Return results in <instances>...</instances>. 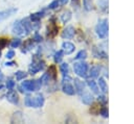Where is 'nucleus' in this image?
I'll list each match as a JSON object with an SVG mask.
<instances>
[{
  "mask_svg": "<svg viewBox=\"0 0 134 124\" xmlns=\"http://www.w3.org/2000/svg\"><path fill=\"white\" fill-rule=\"evenodd\" d=\"M21 89H24V91H35L37 89L36 81H32V80L23 81L21 84Z\"/></svg>",
  "mask_w": 134,
  "mask_h": 124,
  "instance_id": "5",
  "label": "nucleus"
},
{
  "mask_svg": "<svg viewBox=\"0 0 134 124\" xmlns=\"http://www.w3.org/2000/svg\"><path fill=\"white\" fill-rule=\"evenodd\" d=\"M14 56H15V51L14 50H8L6 52V58L7 59H12Z\"/></svg>",
  "mask_w": 134,
  "mask_h": 124,
  "instance_id": "16",
  "label": "nucleus"
},
{
  "mask_svg": "<svg viewBox=\"0 0 134 124\" xmlns=\"http://www.w3.org/2000/svg\"><path fill=\"white\" fill-rule=\"evenodd\" d=\"M63 47L65 48V50H66V53H70V52H72L73 51V45L72 44H70V43H64L63 44Z\"/></svg>",
  "mask_w": 134,
  "mask_h": 124,
  "instance_id": "12",
  "label": "nucleus"
},
{
  "mask_svg": "<svg viewBox=\"0 0 134 124\" xmlns=\"http://www.w3.org/2000/svg\"><path fill=\"white\" fill-rule=\"evenodd\" d=\"M6 99H7V101H9L13 104H18L19 103V96L13 89L9 90L6 93Z\"/></svg>",
  "mask_w": 134,
  "mask_h": 124,
  "instance_id": "4",
  "label": "nucleus"
},
{
  "mask_svg": "<svg viewBox=\"0 0 134 124\" xmlns=\"http://www.w3.org/2000/svg\"><path fill=\"white\" fill-rule=\"evenodd\" d=\"M10 47L12 48H18L20 45H21V40L20 39H18V38H15V39H13L12 41H10Z\"/></svg>",
  "mask_w": 134,
  "mask_h": 124,
  "instance_id": "8",
  "label": "nucleus"
},
{
  "mask_svg": "<svg viewBox=\"0 0 134 124\" xmlns=\"http://www.w3.org/2000/svg\"><path fill=\"white\" fill-rule=\"evenodd\" d=\"M12 31H13V33L18 34V35H24V34H26L25 29H24V27H23L21 21H16V22L14 23L13 28H12Z\"/></svg>",
  "mask_w": 134,
  "mask_h": 124,
  "instance_id": "2",
  "label": "nucleus"
},
{
  "mask_svg": "<svg viewBox=\"0 0 134 124\" xmlns=\"http://www.w3.org/2000/svg\"><path fill=\"white\" fill-rule=\"evenodd\" d=\"M21 23H22V25H23V27L25 29V32L28 33L30 31V23L28 22V20L27 19H24V20L21 21Z\"/></svg>",
  "mask_w": 134,
  "mask_h": 124,
  "instance_id": "10",
  "label": "nucleus"
},
{
  "mask_svg": "<svg viewBox=\"0 0 134 124\" xmlns=\"http://www.w3.org/2000/svg\"><path fill=\"white\" fill-rule=\"evenodd\" d=\"M15 65H16L15 61H6V63H5V66H6V67H13V66H15Z\"/></svg>",
  "mask_w": 134,
  "mask_h": 124,
  "instance_id": "19",
  "label": "nucleus"
},
{
  "mask_svg": "<svg viewBox=\"0 0 134 124\" xmlns=\"http://www.w3.org/2000/svg\"><path fill=\"white\" fill-rule=\"evenodd\" d=\"M34 39H35L36 41H40V40H41V38L39 36V34H38V33H36V34H35V38H34Z\"/></svg>",
  "mask_w": 134,
  "mask_h": 124,
  "instance_id": "22",
  "label": "nucleus"
},
{
  "mask_svg": "<svg viewBox=\"0 0 134 124\" xmlns=\"http://www.w3.org/2000/svg\"><path fill=\"white\" fill-rule=\"evenodd\" d=\"M62 58V52L61 51H59L57 54H55V57H54V59H55V61H60V59Z\"/></svg>",
  "mask_w": 134,
  "mask_h": 124,
  "instance_id": "17",
  "label": "nucleus"
},
{
  "mask_svg": "<svg viewBox=\"0 0 134 124\" xmlns=\"http://www.w3.org/2000/svg\"><path fill=\"white\" fill-rule=\"evenodd\" d=\"M72 34H73V28H72V27L66 28V29L64 30V32H63V36H64V38H71Z\"/></svg>",
  "mask_w": 134,
  "mask_h": 124,
  "instance_id": "11",
  "label": "nucleus"
},
{
  "mask_svg": "<svg viewBox=\"0 0 134 124\" xmlns=\"http://www.w3.org/2000/svg\"><path fill=\"white\" fill-rule=\"evenodd\" d=\"M61 70H62L64 73H65V72H67V66H66V64H63V65H62Z\"/></svg>",
  "mask_w": 134,
  "mask_h": 124,
  "instance_id": "21",
  "label": "nucleus"
},
{
  "mask_svg": "<svg viewBox=\"0 0 134 124\" xmlns=\"http://www.w3.org/2000/svg\"><path fill=\"white\" fill-rule=\"evenodd\" d=\"M23 122V115L22 111L17 110L13 114L12 118H10V123H22Z\"/></svg>",
  "mask_w": 134,
  "mask_h": 124,
  "instance_id": "6",
  "label": "nucleus"
},
{
  "mask_svg": "<svg viewBox=\"0 0 134 124\" xmlns=\"http://www.w3.org/2000/svg\"><path fill=\"white\" fill-rule=\"evenodd\" d=\"M3 78H4V76H3V74L1 73V70H0V81H2V80H3Z\"/></svg>",
  "mask_w": 134,
  "mask_h": 124,
  "instance_id": "23",
  "label": "nucleus"
},
{
  "mask_svg": "<svg viewBox=\"0 0 134 124\" xmlns=\"http://www.w3.org/2000/svg\"><path fill=\"white\" fill-rule=\"evenodd\" d=\"M74 70L77 74L80 75H83L85 73V70H86V66L85 65H82V64H75L74 66Z\"/></svg>",
  "mask_w": 134,
  "mask_h": 124,
  "instance_id": "7",
  "label": "nucleus"
},
{
  "mask_svg": "<svg viewBox=\"0 0 134 124\" xmlns=\"http://www.w3.org/2000/svg\"><path fill=\"white\" fill-rule=\"evenodd\" d=\"M44 102V99L41 95H39L38 97L31 98V97H26L24 100V103L26 106H34V107H40Z\"/></svg>",
  "mask_w": 134,
  "mask_h": 124,
  "instance_id": "1",
  "label": "nucleus"
},
{
  "mask_svg": "<svg viewBox=\"0 0 134 124\" xmlns=\"http://www.w3.org/2000/svg\"><path fill=\"white\" fill-rule=\"evenodd\" d=\"M8 44V41L6 38H0V51L6 47V45Z\"/></svg>",
  "mask_w": 134,
  "mask_h": 124,
  "instance_id": "13",
  "label": "nucleus"
},
{
  "mask_svg": "<svg viewBox=\"0 0 134 124\" xmlns=\"http://www.w3.org/2000/svg\"><path fill=\"white\" fill-rule=\"evenodd\" d=\"M0 56H1V52H0Z\"/></svg>",
  "mask_w": 134,
  "mask_h": 124,
  "instance_id": "26",
  "label": "nucleus"
},
{
  "mask_svg": "<svg viewBox=\"0 0 134 124\" xmlns=\"http://www.w3.org/2000/svg\"><path fill=\"white\" fill-rule=\"evenodd\" d=\"M68 0H63V3H65V2H67Z\"/></svg>",
  "mask_w": 134,
  "mask_h": 124,
  "instance_id": "24",
  "label": "nucleus"
},
{
  "mask_svg": "<svg viewBox=\"0 0 134 124\" xmlns=\"http://www.w3.org/2000/svg\"><path fill=\"white\" fill-rule=\"evenodd\" d=\"M26 72H24V71H17L16 73H15V76H16V79L17 80H22V79H24L25 77H26Z\"/></svg>",
  "mask_w": 134,
  "mask_h": 124,
  "instance_id": "9",
  "label": "nucleus"
},
{
  "mask_svg": "<svg viewBox=\"0 0 134 124\" xmlns=\"http://www.w3.org/2000/svg\"><path fill=\"white\" fill-rule=\"evenodd\" d=\"M64 92L67 93V94H69V95H72V94L74 93L72 86H70V85H66V86H64Z\"/></svg>",
  "mask_w": 134,
  "mask_h": 124,
  "instance_id": "14",
  "label": "nucleus"
},
{
  "mask_svg": "<svg viewBox=\"0 0 134 124\" xmlns=\"http://www.w3.org/2000/svg\"><path fill=\"white\" fill-rule=\"evenodd\" d=\"M14 86H15V81L14 80H7L6 81V88H7V90H12V89H14Z\"/></svg>",
  "mask_w": 134,
  "mask_h": 124,
  "instance_id": "15",
  "label": "nucleus"
},
{
  "mask_svg": "<svg viewBox=\"0 0 134 124\" xmlns=\"http://www.w3.org/2000/svg\"><path fill=\"white\" fill-rule=\"evenodd\" d=\"M58 4H59V2H58V1H53V2L50 4V7H51V8H54V7H57V6H58Z\"/></svg>",
  "mask_w": 134,
  "mask_h": 124,
  "instance_id": "20",
  "label": "nucleus"
},
{
  "mask_svg": "<svg viewBox=\"0 0 134 124\" xmlns=\"http://www.w3.org/2000/svg\"><path fill=\"white\" fill-rule=\"evenodd\" d=\"M17 13V8L15 7H9L7 9H4V10H1L0 11V22H2L3 20L9 18L10 16H13L14 14Z\"/></svg>",
  "mask_w": 134,
  "mask_h": 124,
  "instance_id": "3",
  "label": "nucleus"
},
{
  "mask_svg": "<svg viewBox=\"0 0 134 124\" xmlns=\"http://www.w3.org/2000/svg\"><path fill=\"white\" fill-rule=\"evenodd\" d=\"M69 18H70V15H69V13H67V15H66V14H64V15H63L62 20H63V22H65V21H67Z\"/></svg>",
  "mask_w": 134,
  "mask_h": 124,
  "instance_id": "18",
  "label": "nucleus"
},
{
  "mask_svg": "<svg viewBox=\"0 0 134 124\" xmlns=\"http://www.w3.org/2000/svg\"><path fill=\"white\" fill-rule=\"evenodd\" d=\"M2 88H3V85H2V84H0V90H1Z\"/></svg>",
  "mask_w": 134,
  "mask_h": 124,
  "instance_id": "25",
  "label": "nucleus"
}]
</instances>
